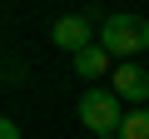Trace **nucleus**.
<instances>
[{"label": "nucleus", "mask_w": 149, "mask_h": 139, "mask_svg": "<svg viewBox=\"0 0 149 139\" xmlns=\"http://www.w3.org/2000/svg\"><path fill=\"white\" fill-rule=\"evenodd\" d=\"M100 45L109 55H139L149 50V20L144 15H104V30H100Z\"/></svg>", "instance_id": "1"}, {"label": "nucleus", "mask_w": 149, "mask_h": 139, "mask_svg": "<svg viewBox=\"0 0 149 139\" xmlns=\"http://www.w3.org/2000/svg\"><path fill=\"white\" fill-rule=\"evenodd\" d=\"M80 124L95 134H119L124 114H119V95L114 90H85L80 95Z\"/></svg>", "instance_id": "2"}, {"label": "nucleus", "mask_w": 149, "mask_h": 139, "mask_svg": "<svg viewBox=\"0 0 149 139\" xmlns=\"http://www.w3.org/2000/svg\"><path fill=\"white\" fill-rule=\"evenodd\" d=\"M50 40H55L60 50H70V55H80V50H90V45H95V35H90V20H85V15H60V20H55V30H50Z\"/></svg>", "instance_id": "3"}, {"label": "nucleus", "mask_w": 149, "mask_h": 139, "mask_svg": "<svg viewBox=\"0 0 149 139\" xmlns=\"http://www.w3.org/2000/svg\"><path fill=\"white\" fill-rule=\"evenodd\" d=\"M109 80H114L109 90H114L119 99H129V104H144V99H149V70H139V65H129V60H124Z\"/></svg>", "instance_id": "4"}, {"label": "nucleus", "mask_w": 149, "mask_h": 139, "mask_svg": "<svg viewBox=\"0 0 149 139\" xmlns=\"http://www.w3.org/2000/svg\"><path fill=\"white\" fill-rule=\"evenodd\" d=\"M109 65H114V55L95 40L90 50H80V55H74V75H80V80H104V75H114Z\"/></svg>", "instance_id": "5"}, {"label": "nucleus", "mask_w": 149, "mask_h": 139, "mask_svg": "<svg viewBox=\"0 0 149 139\" xmlns=\"http://www.w3.org/2000/svg\"><path fill=\"white\" fill-rule=\"evenodd\" d=\"M119 139H149V109H129L119 124Z\"/></svg>", "instance_id": "6"}, {"label": "nucleus", "mask_w": 149, "mask_h": 139, "mask_svg": "<svg viewBox=\"0 0 149 139\" xmlns=\"http://www.w3.org/2000/svg\"><path fill=\"white\" fill-rule=\"evenodd\" d=\"M0 139H20V129H15V119H5V114H0Z\"/></svg>", "instance_id": "7"}, {"label": "nucleus", "mask_w": 149, "mask_h": 139, "mask_svg": "<svg viewBox=\"0 0 149 139\" xmlns=\"http://www.w3.org/2000/svg\"><path fill=\"white\" fill-rule=\"evenodd\" d=\"M95 139H119V134H95Z\"/></svg>", "instance_id": "8"}]
</instances>
